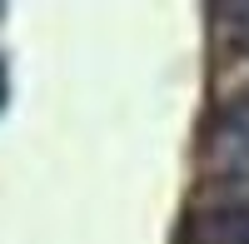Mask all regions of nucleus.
<instances>
[{"label":"nucleus","mask_w":249,"mask_h":244,"mask_svg":"<svg viewBox=\"0 0 249 244\" xmlns=\"http://www.w3.org/2000/svg\"><path fill=\"white\" fill-rule=\"evenodd\" d=\"M10 105V70H5V60H0V110Z\"/></svg>","instance_id":"obj_4"},{"label":"nucleus","mask_w":249,"mask_h":244,"mask_svg":"<svg viewBox=\"0 0 249 244\" xmlns=\"http://www.w3.org/2000/svg\"><path fill=\"white\" fill-rule=\"evenodd\" d=\"M219 20L230 25L224 35H230L239 50H249V5H224V10H219Z\"/></svg>","instance_id":"obj_3"},{"label":"nucleus","mask_w":249,"mask_h":244,"mask_svg":"<svg viewBox=\"0 0 249 244\" xmlns=\"http://www.w3.org/2000/svg\"><path fill=\"white\" fill-rule=\"evenodd\" d=\"M199 165L224 185L249 190V100L224 105L214 115L210 135H204V150H199Z\"/></svg>","instance_id":"obj_1"},{"label":"nucleus","mask_w":249,"mask_h":244,"mask_svg":"<svg viewBox=\"0 0 249 244\" xmlns=\"http://www.w3.org/2000/svg\"><path fill=\"white\" fill-rule=\"evenodd\" d=\"M184 244H249V205H214L190 214Z\"/></svg>","instance_id":"obj_2"}]
</instances>
